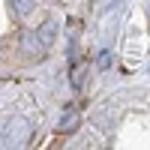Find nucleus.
I'll use <instances>...</instances> for the list:
<instances>
[{"mask_svg":"<svg viewBox=\"0 0 150 150\" xmlns=\"http://www.w3.org/2000/svg\"><path fill=\"white\" fill-rule=\"evenodd\" d=\"M12 3H15V9L21 12V15H30V12H33V6H36L33 0H12Z\"/></svg>","mask_w":150,"mask_h":150,"instance_id":"f257e3e1","label":"nucleus"}]
</instances>
